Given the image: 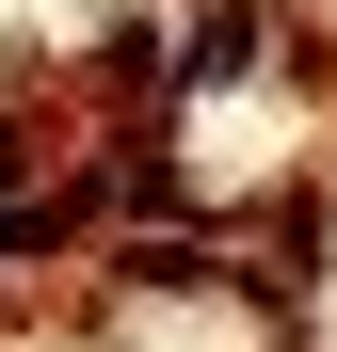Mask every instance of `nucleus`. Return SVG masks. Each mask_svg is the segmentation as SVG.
<instances>
[{"label":"nucleus","instance_id":"f257e3e1","mask_svg":"<svg viewBox=\"0 0 337 352\" xmlns=\"http://www.w3.org/2000/svg\"><path fill=\"white\" fill-rule=\"evenodd\" d=\"M17 241H48V208H17V192H0V256H17Z\"/></svg>","mask_w":337,"mask_h":352}]
</instances>
